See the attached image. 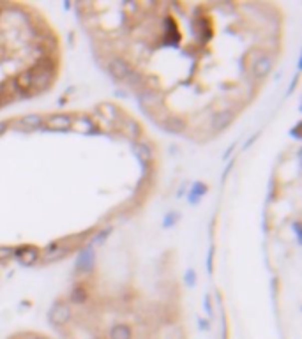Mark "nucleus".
Here are the masks:
<instances>
[{
	"label": "nucleus",
	"instance_id": "nucleus-15",
	"mask_svg": "<svg viewBox=\"0 0 302 339\" xmlns=\"http://www.w3.org/2000/svg\"><path fill=\"white\" fill-rule=\"evenodd\" d=\"M124 127H126V133H128L131 138H136L140 134V125L136 124L135 120H131V118H126V120H124Z\"/></svg>",
	"mask_w": 302,
	"mask_h": 339
},
{
	"label": "nucleus",
	"instance_id": "nucleus-6",
	"mask_svg": "<svg viewBox=\"0 0 302 339\" xmlns=\"http://www.w3.org/2000/svg\"><path fill=\"white\" fill-rule=\"evenodd\" d=\"M46 125L50 129H55V131H60V129H69L73 125V118L69 115H64V113H55V115H50L46 118Z\"/></svg>",
	"mask_w": 302,
	"mask_h": 339
},
{
	"label": "nucleus",
	"instance_id": "nucleus-1",
	"mask_svg": "<svg viewBox=\"0 0 302 339\" xmlns=\"http://www.w3.org/2000/svg\"><path fill=\"white\" fill-rule=\"evenodd\" d=\"M138 96H140V105L144 106L145 110H154L155 106H159L163 103L161 92H157V90H154V89H149V87L142 90Z\"/></svg>",
	"mask_w": 302,
	"mask_h": 339
},
{
	"label": "nucleus",
	"instance_id": "nucleus-18",
	"mask_svg": "<svg viewBox=\"0 0 302 339\" xmlns=\"http://www.w3.org/2000/svg\"><path fill=\"white\" fill-rule=\"evenodd\" d=\"M12 254H14V249H12V247L0 246V260H7V258L12 256Z\"/></svg>",
	"mask_w": 302,
	"mask_h": 339
},
{
	"label": "nucleus",
	"instance_id": "nucleus-2",
	"mask_svg": "<svg viewBox=\"0 0 302 339\" xmlns=\"http://www.w3.org/2000/svg\"><path fill=\"white\" fill-rule=\"evenodd\" d=\"M108 69H110V73L115 76V78L122 80V82H124L126 76H128V74L133 71L131 66H129V64L126 62L124 59H120V57H113V59L110 60V62H108Z\"/></svg>",
	"mask_w": 302,
	"mask_h": 339
},
{
	"label": "nucleus",
	"instance_id": "nucleus-10",
	"mask_svg": "<svg viewBox=\"0 0 302 339\" xmlns=\"http://www.w3.org/2000/svg\"><path fill=\"white\" fill-rule=\"evenodd\" d=\"M133 150H135L136 157H138L142 163H147V161L152 159V150H151V147H149V145L136 141V143L133 145Z\"/></svg>",
	"mask_w": 302,
	"mask_h": 339
},
{
	"label": "nucleus",
	"instance_id": "nucleus-14",
	"mask_svg": "<svg viewBox=\"0 0 302 339\" xmlns=\"http://www.w3.org/2000/svg\"><path fill=\"white\" fill-rule=\"evenodd\" d=\"M99 110H103L105 112V117L112 118V120H115V118H119V108H117L115 105H112V103H103V105L99 106Z\"/></svg>",
	"mask_w": 302,
	"mask_h": 339
},
{
	"label": "nucleus",
	"instance_id": "nucleus-5",
	"mask_svg": "<svg viewBox=\"0 0 302 339\" xmlns=\"http://www.w3.org/2000/svg\"><path fill=\"white\" fill-rule=\"evenodd\" d=\"M272 69V59L271 57H267V55H262L260 59H256L255 62H253V76L255 78H264V76H267L269 73H271Z\"/></svg>",
	"mask_w": 302,
	"mask_h": 339
},
{
	"label": "nucleus",
	"instance_id": "nucleus-12",
	"mask_svg": "<svg viewBox=\"0 0 302 339\" xmlns=\"http://www.w3.org/2000/svg\"><path fill=\"white\" fill-rule=\"evenodd\" d=\"M39 258V251L35 249V247H23L21 249V256H19V260H21V263L23 265H32V263H35V260Z\"/></svg>",
	"mask_w": 302,
	"mask_h": 339
},
{
	"label": "nucleus",
	"instance_id": "nucleus-7",
	"mask_svg": "<svg viewBox=\"0 0 302 339\" xmlns=\"http://www.w3.org/2000/svg\"><path fill=\"white\" fill-rule=\"evenodd\" d=\"M124 83L126 85L129 87L131 90H136V92H142L144 89H147L145 87V78L142 76L140 73H136V71H131V73L126 76V80H124Z\"/></svg>",
	"mask_w": 302,
	"mask_h": 339
},
{
	"label": "nucleus",
	"instance_id": "nucleus-16",
	"mask_svg": "<svg viewBox=\"0 0 302 339\" xmlns=\"http://www.w3.org/2000/svg\"><path fill=\"white\" fill-rule=\"evenodd\" d=\"M78 127L82 129V131H89V129L94 127V124L89 117H80L78 118Z\"/></svg>",
	"mask_w": 302,
	"mask_h": 339
},
{
	"label": "nucleus",
	"instance_id": "nucleus-17",
	"mask_svg": "<svg viewBox=\"0 0 302 339\" xmlns=\"http://www.w3.org/2000/svg\"><path fill=\"white\" fill-rule=\"evenodd\" d=\"M73 302H83L85 300V297H87V293L83 292V288H74L73 290Z\"/></svg>",
	"mask_w": 302,
	"mask_h": 339
},
{
	"label": "nucleus",
	"instance_id": "nucleus-3",
	"mask_svg": "<svg viewBox=\"0 0 302 339\" xmlns=\"http://www.w3.org/2000/svg\"><path fill=\"white\" fill-rule=\"evenodd\" d=\"M71 318V309L66 304H55L50 309V320L55 325H66Z\"/></svg>",
	"mask_w": 302,
	"mask_h": 339
},
{
	"label": "nucleus",
	"instance_id": "nucleus-4",
	"mask_svg": "<svg viewBox=\"0 0 302 339\" xmlns=\"http://www.w3.org/2000/svg\"><path fill=\"white\" fill-rule=\"evenodd\" d=\"M233 117H235V113H233V110H221V112H217L216 115L212 117V129L214 131H223L225 127H228L230 124H232Z\"/></svg>",
	"mask_w": 302,
	"mask_h": 339
},
{
	"label": "nucleus",
	"instance_id": "nucleus-9",
	"mask_svg": "<svg viewBox=\"0 0 302 339\" xmlns=\"http://www.w3.org/2000/svg\"><path fill=\"white\" fill-rule=\"evenodd\" d=\"M159 124H161V127L166 129V131H170V133H180V131L186 129V122L180 117H166L164 120L159 122Z\"/></svg>",
	"mask_w": 302,
	"mask_h": 339
},
{
	"label": "nucleus",
	"instance_id": "nucleus-13",
	"mask_svg": "<svg viewBox=\"0 0 302 339\" xmlns=\"http://www.w3.org/2000/svg\"><path fill=\"white\" fill-rule=\"evenodd\" d=\"M69 251H71L69 247H58V246H53L51 249H48V251H46V256H44V260H46V261L57 260V258H60V256H64V254H67Z\"/></svg>",
	"mask_w": 302,
	"mask_h": 339
},
{
	"label": "nucleus",
	"instance_id": "nucleus-11",
	"mask_svg": "<svg viewBox=\"0 0 302 339\" xmlns=\"http://www.w3.org/2000/svg\"><path fill=\"white\" fill-rule=\"evenodd\" d=\"M110 339H131V329L124 324L113 325L110 331Z\"/></svg>",
	"mask_w": 302,
	"mask_h": 339
},
{
	"label": "nucleus",
	"instance_id": "nucleus-8",
	"mask_svg": "<svg viewBox=\"0 0 302 339\" xmlns=\"http://www.w3.org/2000/svg\"><path fill=\"white\" fill-rule=\"evenodd\" d=\"M43 124V117L37 115V113H30V115H25L18 120V125L25 131H32V129H37L39 125Z\"/></svg>",
	"mask_w": 302,
	"mask_h": 339
},
{
	"label": "nucleus",
	"instance_id": "nucleus-19",
	"mask_svg": "<svg viewBox=\"0 0 302 339\" xmlns=\"http://www.w3.org/2000/svg\"><path fill=\"white\" fill-rule=\"evenodd\" d=\"M5 129H7V122H0V134H4Z\"/></svg>",
	"mask_w": 302,
	"mask_h": 339
}]
</instances>
